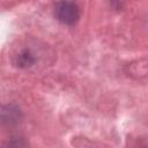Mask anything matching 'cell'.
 Wrapping results in <instances>:
<instances>
[{
    "mask_svg": "<svg viewBox=\"0 0 148 148\" xmlns=\"http://www.w3.org/2000/svg\"><path fill=\"white\" fill-rule=\"evenodd\" d=\"M54 15L59 22L62 24L72 25L80 18V9L76 3L71 1L57 2L54 7Z\"/></svg>",
    "mask_w": 148,
    "mask_h": 148,
    "instance_id": "obj_1",
    "label": "cell"
}]
</instances>
